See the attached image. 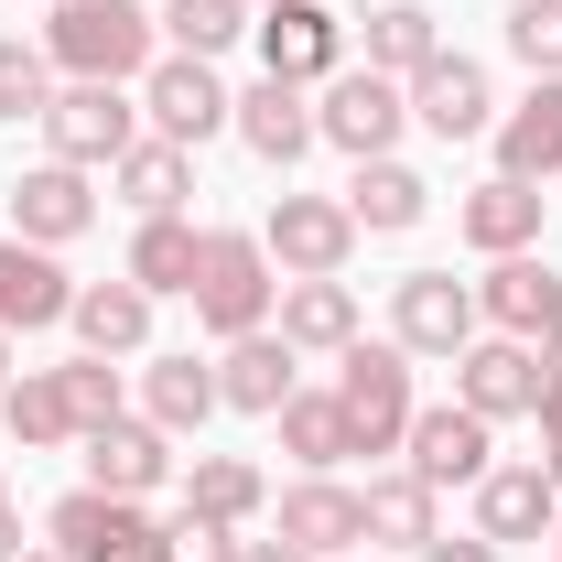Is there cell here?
Segmentation results:
<instances>
[{
    "label": "cell",
    "mask_w": 562,
    "mask_h": 562,
    "mask_svg": "<svg viewBox=\"0 0 562 562\" xmlns=\"http://www.w3.org/2000/svg\"><path fill=\"white\" fill-rule=\"evenodd\" d=\"M151 11L140 0H66L55 22H44V55L66 76H87V87H131V76H151Z\"/></svg>",
    "instance_id": "6da1fadb"
},
{
    "label": "cell",
    "mask_w": 562,
    "mask_h": 562,
    "mask_svg": "<svg viewBox=\"0 0 562 562\" xmlns=\"http://www.w3.org/2000/svg\"><path fill=\"white\" fill-rule=\"evenodd\" d=\"M184 303H195V325L227 336V347H238V336H260V325H271V303H281L271 249H260L249 227H206V249H195V292H184Z\"/></svg>",
    "instance_id": "7a4b0ae2"
},
{
    "label": "cell",
    "mask_w": 562,
    "mask_h": 562,
    "mask_svg": "<svg viewBox=\"0 0 562 562\" xmlns=\"http://www.w3.org/2000/svg\"><path fill=\"white\" fill-rule=\"evenodd\" d=\"M44 541H55L66 562H162V519H151V497L76 487V497H55Z\"/></svg>",
    "instance_id": "3957f363"
},
{
    "label": "cell",
    "mask_w": 562,
    "mask_h": 562,
    "mask_svg": "<svg viewBox=\"0 0 562 562\" xmlns=\"http://www.w3.org/2000/svg\"><path fill=\"white\" fill-rule=\"evenodd\" d=\"M260 249H271L281 281H347V260H357V216H347V195H271Z\"/></svg>",
    "instance_id": "277c9868"
},
{
    "label": "cell",
    "mask_w": 562,
    "mask_h": 562,
    "mask_svg": "<svg viewBox=\"0 0 562 562\" xmlns=\"http://www.w3.org/2000/svg\"><path fill=\"white\" fill-rule=\"evenodd\" d=\"M401 131H412V87H401V76H379V66H336V76H325V98H314V140L379 162Z\"/></svg>",
    "instance_id": "5b68a950"
},
{
    "label": "cell",
    "mask_w": 562,
    "mask_h": 562,
    "mask_svg": "<svg viewBox=\"0 0 562 562\" xmlns=\"http://www.w3.org/2000/svg\"><path fill=\"white\" fill-rule=\"evenodd\" d=\"M336 412H347L357 454H401L412 443V347H347V379H336Z\"/></svg>",
    "instance_id": "8992f818"
},
{
    "label": "cell",
    "mask_w": 562,
    "mask_h": 562,
    "mask_svg": "<svg viewBox=\"0 0 562 562\" xmlns=\"http://www.w3.org/2000/svg\"><path fill=\"white\" fill-rule=\"evenodd\" d=\"M44 140H55V162L98 173V162H120V151L140 140V109L120 98V87H87V76H66V87H55V109H44Z\"/></svg>",
    "instance_id": "52a82bcc"
},
{
    "label": "cell",
    "mask_w": 562,
    "mask_h": 562,
    "mask_svg": "<svg viewBox=\"0 0 562 562\" xmlns=\"http://www.w3.org/2000/svg\"><path fill=\"white\" fill-rule=\"evenodd\" d=\"M390 347H412V357H465V347H476V281L412 271L401 292H390Z\"/></svg>",
    "instance_id": "ba28073f"
},
{
    "label": "cell",
    "mask_w": 562,
    "mask_h": 562,
    "mask_svg": "<svg viewBox=\"0 0 562 562\" xmlns=\"http://www.w3.org/2000/svg\"><path fill=\"white\" fill-rule=\"evenodd\" d=\"M227 109H238V98L216 87L206 55H151V76H140V120H151V140H184V151H195L206 131H227Z\"/></svg>",
    "instance_id": "9c48e42d"
},
{
    "label": "cell",
    "mask_w": 562,
    "mask_h": 562,
    "mask_svg": "<svg viewBox=\"0 0 562 562\" xmlns=\"http://www.w3.org/2000/svg\"><path fill=\"white\" fill-rule=\"evenodd\" d=\"M476 325L519 336V347H552L562 336V271L541 260V249H508V260L476 281Z\"/></svg>",
    "instance_id": "30bf717a"
},
{
    "label": "cell",
    "mask_w": 562,
    "mask_h": 562,
    "mask_svg": "<svg viewBox=\"0 0 562 562\" xmlns=\"http://www.w3.org/2000/svg\"><path fill=\"white\" fill-rule=\"evenodd\" d=\"M401 454H412V476L432 497H443V487H476V476L497 465V422L465 412V401H443V412H412V443H401Z\"/></svg>",
    "instance_id": "8fae6325"
},
{
    "label": "cell",
    "mask_w": 562,
    "mask_h": 562,
    "mask_svg": "<svg viewBox=\"0 0 562 562\" xmlns=\"http://www.w3.org/2000/svg\"><path fill=\"white\" fill-rule=\"evenodd\" d=\"M454 401L487 412V422L541 412V347H519V336H476V347L454 357Z\"/></svg>",
    "instance_id": "7c38bea8"
},
{
    "label": "cell",
    "mask_w": 562,
    "mask_h": 562,
    "mask_svg": "<svg viewBox=\"0 0 562 562\" xmlns=\"http://www.w3.org/2000/svg\"><path fill=\"white\" fill-rule=\"evenodd\" d=\"M249 33H260V66L292 76V87H325V76L347 66V33H336V11H314V0H281Z\"/></svg>",
    "instance_id": "4fadbf2b"
},
{
    "label": "cell",
    "mask_w": 562,
    "mask_h": 562,
    "mask_svg": "<svg viewBox=\"0 0 562 562\" xmlns=\"http://www.w3.org/2000/svg\"><path fill=\"white\" fill-rule=\"evenodd\" d=\"M227 131L249 140L260 162H303L314 151V87H292V76H260V87H238V109H227Z\"/></svg>",
    "instance_id": "5bb4252c"
},
{
    "label": "cell",
    "mask_w": 562,
    "mask_h": 562,
    "mask_svg": "<svg viewBox=\"0 0 562 562\" xmlns=\"http://www.w3.org/2000/svg\"><path fill=\"white\" fill-rule=\"evenodd\" d=\"M98 227V195H87V173L76 162H33L22 184H11V238H33V249H66Z\"/></svg>",
    "instance_id": "9a60e30c"
},
{
    "label": "cell",
    "mask_w": 562,
    "mask_h": 562,
    "mask_svg": "<svg viewBox=\"0 0 562 562\" xmlns=\"http://www.w3.org/2000/svg\"><path fill=\"white\" fill-rule=\"evenodd\" d=\"M281 541H292L303 562L357 552V541H368V497L336 487V476H303V487H281Z\"/></svg>",
    "instance_id": "2e32d148"
},
{
    "label": "cell",
    "mask_w": 562,
    "mask_h": 562,
    "mask_svg": "<svg viewBox=\"0 0 562 562\" xmlns=\"http://www.w3.org/2000/svg\"><path fill=\"white\" fill-rule=\"evenodd\" d=\"M552 519H562L552 465H487L476 476V541H552Z\"/></svg>",
    "instance_id": "e0dca14e"
},
{
    "label": "cell",
    "mask_w": 562,
    "mask_h": 562,
    "mask_svg": "<svg viewBox=\"0 0 562 562\" xmlns=\"http://www.w3.org/2000/svg\"><path fill=\"white\" fill-rule=\"evenodd\" d=\"M412 120L432 140H487L497 131V98H487V66H465V55H432L412 76Z\"/></svg>",
    "instance_id": "ac0fdd59"
},
{
    "label": "cell",
    "mask_w": 562,
    "mask_h": 562,
    "mask_svg": "<svg viewBox=\"0 0 562 562\" xmlns=\"http://www.w3.org/2000/svg\"><path fill=\"white\" fill-rule=\"evenodd\" d=\"M76 314V281L55 249L33 238H0V336H33V325H66Z\"/></svg>",
    "instance_id": "d6986e66"
},
{
    "label": "cell",
    "mask_w": 562,
    "mask_h": 562,
    "mask_svg": "<svg viewBox=\"0 0 562 562\" xmlns=\"http://www.w3.org/2000/svg\"><path fill=\"white\" fill-rule=\"evenodd\" d=\"M173 476V432L162 422H109V432H87V487H109V497H151Z\"/></svg>",
    "instance_id": "ffe728a7"
},
{
    "label": "cell",
    "mask_w": 562,
    "mask_h": 562,
    "mask_svg": "<svg viewBox=\"0 0 562 562\" xmlns=\"http://www.w3.org/2000/svg\"><path fill=\"white\" fill-rule=\"evenodd\" d=\"M487 140H497V173L552 184V173H562V76H530V98H519Z\"/></svg>",
    "instance_id": "44dd1931"
},
{
    "label": "cell",
    "mask_w": 562,
    "mask_h": 562,
    "mask_svg": "<svg viewBox=\"0 0 562 562\" xmlns=\"http://www.w3.org/2000/svg\"><path fill=\"white\" fill-rule=\"evenodd\" d=\"M76 336H87V357H140L151 347V292H140L131 271L120 281H76Z\"/></svg>",
    "instance_id": "7402d4cb"
},
{
    "label": "cell",
    "mask_w": 562,
    "mask_h": 562,
    "mask_svg": "<svg viewBox=\"0 0 562 562\" xmlns=\"http://www.w3.org/2000/svg\"><path fill=\"white\" fill-rule=\"evenodd\" d=\"M292 357H303V347H281L271 325L238 336V347L216 357V412H260V422H271L281 401H292Z\"/></svg>",
    "instance_id": "603a6c76"
},
{
    "label": "cell",
    "mask_w": 562,
    "mask_h": 562,
    "mask_svg": "<svg viewBox=\"0 0 562 562\" xmlns=\"http://www.w3.org/2000/svg\"><path fill=\"white\" fill-rule=\"evenodd\" d=\"M454 227H465V249L508 260V249H530V238H541V184H519V173H487V184L454 206Z\"/></svg>",
    "instance_id": "cb8c5ba5"
},
{
    "label": "cell",
    "mask_w": 562,
    "mask_h": 562,
    "mask_svg": "<svg viewBox=\"0 0 562 562\" xmlns=\"http://www.w3.org/2000/svg\"><path fill=\"white\" fill-rule=\"evenodd\" d=\"M260 508H271V487H260L249 454H195V465H184V519H206V530H249Z\"/></svg>",
    "instance_id": "d4e9b609"
},
{
    "label": "cell",
    "mask_w": 562,
    "mask_h": 562,
    "mask_svg": "<svg viewBox=\"0 0 562 562\" xmlns=\"http://www.w3.org/2000/svg\"><path fill=\"white\" fill-rule=\"evenodd\" d=\"M281 347L347 357L357 347V292H347V281H281Z\"/></svg>",
    "instance_id": "484cf974"
},
{
    "label": "cell",
    "mask_w": 562,
    "mask_h": 562,
    "mask_svg": "<svg viewBox=\"0 0 562 562\" xmlns=\"http://www.w3.org/2000/svg\"><path fill=\"white\" fill-rule=\"evenodd\" d=\"M109 184H120V206H140V216H184L195 151H184V140H131V151L109 162Z\"/></svg>",
    "instance_id": "4316f807"
},
{
    "label": "cell",
    "mask_w": 562,
    "mask_h": 562,
    "mask_svg": "<svg viewBox=\"0 0 562 562\" xmlns=\"http://www.w3.org/2000/svg\"><path fill=\"white\" fill-rule=\"evenodd\" d=\"M271 422H281V454H292L303 476H336V465L357 454V432H347V412H336V390H292Z\"/></svg>",
    "instance_id": "83f0119b"
},
{
    "label": "cell",
    "mask_w": 562,
    "mask_h": 562,
    "mask_svg": "<svg viewBox=\"0 0 562 562\" xmlns=\"http://www.w3.org/2000/svg\"><path fill=\"white\" fill-rule=\"evenodd\" d=\"M422 206H432V184H422L412 162H357V184H347V216H357V238L379 227V238H401V227H422Z\"/></svg>",
    "instance_id": "f1b7e54d"
},
{
    "label": "cell",
    "mask_w": 562,
    "mask_h": 562,
    "mask_svg": "<svg viewBox=\"0 0 562 562\" xmlns=\"http://www.w3.org/2000/svg\"><path fill=\"white\" fill-rule=\"evenodd\" d=\"M206 412H216V368L206 357H151V368H140V422L206 432Z\"/></svg>",
    "instance_id": "f546056e"
},
{
    "label": "cell",
    "mask_w": 562,
    "mask_h": 562,
    "mask_svg": "<svg viewBox=\"0 0 562 562\" xmlns=\"http://www.w3.org/2000/svg\"><path fill=\"white\" fill-rule=\"evenodd\" d=\"M0 432H11L22 454H44V443H76V422H66V390H55V368H22V379H0Z\"/></svg>",
    "instance_id": "4dcf8cb0"
},
{
    "label": "cell",
    "mask_w": 562,
    "mask_h": 562,
    "mask_svg": "<svg viewBox=\"0 0 562 562\" xmlns=\"http://www.w3.org/2000/svg\"><path fill=\"white\" fill-rule=\"evenodd\" d=\"M432 55H443V22H432L422 0H390V11H368V66H379V76H401V87H412Z\"/></svg>",
    "instance_id": "1f68e13d"
},
{
    "label": "cell",
    "mask_w": 562,
    "mask_h": 562,
    "mask_svg": "<svg viewBox=\"0 0 562 562\" xmlns=\"http://www.w3.org/2000/svg\"><path fill=\"white\" fill-rule=\"evenodd\" d=\"M195 249H206V227H184V216H140L131 281H140V292H195Z\"/></svg>",
    "instance_id": "d6a6232c"
},
{
    "label": "cell",
    "mask_w": 562,
    "mask_h": 562,
    "mask_svg": "<svg viewBox=\"0 0 562 562\" xmlns=\"http://www.w3.org/2000/svg\"><path fill=\"white\" fill-rule=\"evenodd\" d=\"M368 541H390V552H422V541H432V487H422L412 465H401V476H368Z\"/></svg>",
    "instance_id": "836d02e7"
},
{
    "label": "cell",
    "mask_w": 562,
    "mask_h": 562,
    "mask_svg": "<svg viewBox=\"0 0 562 562\" xmlns=\"http://www.w3.org/2000/svg\"><path fill=\"white\" fill-rule=\"evenodd\" d=\"M249 22H260V11H249V0H173V11H162V33H173V55H227V44H238V33H249Z\"/></svg>",
    "instance_id": "e575fe53"
},
{
    "label": "cell",
    "mask_w": 562,
    "mask_h": 562,
    "mask_svg": "<svg viewBox=\"0 0 562 562\" xmlns=\"http://www.w3.org/2000/svg\"><path fill=\"white\" fill-rule=\"evenodd\" d=\"M55 390H66V422H76V443L120 422V368H109V357H66V368H55Z\"/></svg>",
    "instance_id": "d590c367"
},
{
    "label": "cell",
    "mask_w": 562,
    "mask_h": 562,
    "mask_svg": "<svg viewBox=\"0 0 562 562\" xmlns=\"http://www.w3.org/2000/svg\"><path fill=\"white\" fill-rule=\"evenodd\" d=\"M44 109H55V55L0 33V120H44Z\"/></svg>",
    "instance_id": "8d00e7d4"
},
{
    "label": "cell",
    "mask_w": 562,
    "mask_h": 562,
    "mask_svg": "<svg viewBox=\"0 0 562 562\" xmlns=\"http://www.w3.org/2000/svg\"><path fill=\"white\" fill-rule=\"evenodd\" d=\"M508 55L530 76H562V0H519L508 11Z\"/></svg>",
    "instance_id": "74e56055"
},
{
    "label": "cell",
    "mask_w": 562,
    "mask_h": 562,
    "mask_svg": "<svg viewBox=\"0 0 562 562\" xmlns=\"http://www.w3.org/2000/svg\"><path fill=\"white\" fill-rule=\"evenodd\" d=\"M412 562H497V541H443V530H432Z\"/></svg>",
    "instance_id": "f35d334b"
},
{
    "label": "cell",
    "mask_w": 562,
    "mask_h": 562,
    "mask_svg": "<svg viewBox=\"0 0 562 562\" xmlns=\"http://www.w3.org/2000/svg\"><path fill=\"white\" fill-rule=\"evenodd\" d=\"M530 422H541V443H562V379H552V368H541V412H530Z\"/></svg>",
    "instance_id": "ab89813d"
},
{
    "label": "cell",
    "mask_w": 562,
    "mask_h": 562,
    "mask_svg": "<svg viewBox=\"0 0 562 562\" xmlns=\"http://www.w3.org/2000/svg\"><path fill=\"white\" fill-rule=\"evenodd\" d=\"M227 562H303L292 541H227Z\"/></svg>",
    "instance_id": "60d3db41"
},
{
    "label": "cell",
    "mask_w": 562,
    "mask_h": 562,
    "mask_svg": "<svg viewBox=\"0 0 562 562\" xmlns=\"http://www.w3.org/2000/svg\"><path fill=\"white\" fill-rule=\"evenodd\" d=\"M0 562H22V519H11V497H0Z\"/></svg>",
    "instance_id": "b9f144b4"
},
{
    "label": "cell",
    "mask_w": 562,
    "mask_h": 562,
    "mask_svg": "<svg viewBox=\"0 0 562 562\" xmlns=\"http://www.w3.org/2000/svg\"><path fill=\"white\" fill-rule=\"evenodd\" d=\"M541 368H552V379H562V336H552V347H541Z\"/></svg>",
    "instance_id": "7bdbcfd3"
},
{
    "label": "cell",
    "mask_w": 562,
    "mask_h": 562,
    "mask_svg": "<svg viewBox=\"0 0 562 562\" xmlns=\"http://www.w3.org/2000/svg\"><path fill=\"white\" fill-rule=\"evenodd\" d=\"M541 465H552V487H562V443H552V454H541Z\"/></svg>",
    "instance_id": "ee69618b"
},
{
    "label": "cell",
    "mask_w": 562,
    "mask_h": 562,
    "mask_svg": "<svg viewBox=\"0 0 562 562\" xmlns=\"http://www.w3.org/2000/svg\"><path fill=\"white\" fill-rule=\"evenodd\" d=\"M0 379H11V336H0Z\"/></svg>",
    "instance_id": "f6af8a7d"
},
{
    "label": "cell",
    "mask_w": 562,
    "mask_h": 562,
    "mask_svg": "<svg viewBox=\"0 0 562 562\" xmlns=\"http://www.w3.org/2000/svg\"><path fill=\"white\" fill-rule=\"evenodd\" d=\"M22 562H66V552H22Z\"/></svg>",
    "instance_id": "bcb514c9"
},
{
    "label": "cell",
    "mask_w": 562,
    "mask_h": 562,
    "mask_svg": "<svg viewBox=\"0 0 562 562\" xmlns=\"http://www.w3.org/2000/svg\"><path fill=\"white\" fill-rule=\"evenodd\" d=\"M249 11H281V0H249Z\"/></svg>",
    "instance_id": "7dc6e473"
},
{
    "label": "cell",
    "mask_w": 562,
    "mask_h": 562,
    "mask_svg": "<svg viewBox=\"0 0 562 562\" xmlns=\"http://www.w3.org/2000/svg\"><path fill=\"white\" fill-rule=\"evenodd\" d=\"M552 541H562V519H552Z\"/></svg>",
    "instance_id": "c3c4849f"
}]
</instances>
